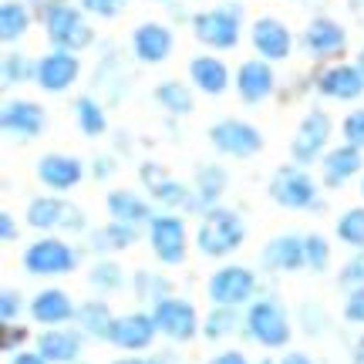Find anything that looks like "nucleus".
<instances>
[{
  "label": "nucleus",
  "instance_id": "1",
  "mask_svg": "<svg viewBox=\"0 0 364 364\" xmlns=\"http://www.w3.org/2000/svg\"><path fill=\"white\" fill-rule=\"evenodd\" d=\"M85 7H75L71 0H44L41 4V24L48 31V41L61 51H85L95 44V31H91Z\"/></svg>",
  "mask_w": 364,
  "mask_h": 364
},
{
  "label": "nucleus",
  "instance_id": "2",
  "mask_svg": "<svg viewBox=\"0 0 364 364\" xmlns=\"http://www.w3.org/2000/svg\"><path fill=\"white\" fill-rule=\"evenodd\" d=\"M243 240H247V223L236 209L213 206L203 213V223L196 230V250L203 257L223 260V257H230V253L243 247Z\"/></svg>",
  "mask_w": 364,
  "mask_h": 364
},
{
  "label": "nucleus",
  "instance_id": "3",
  "mask_svg": "<svg viewBox=\"0 0 364 364\" xmlns=\"http://www.w3.org/2000/svg\"><path fill=\"white\" fill-rule=\"evenodd\" d=\"M193 34L199 44H206L213 51H230L240 44V34H243V7L240 4H220L213 11L196 14Z\"/></svg>",
  "mask_w": 364,
  "mask_h": 364
},
{
  "label": "nucleus",
  "instance_id": "4",
  "mask_svg": "<svg viewBox=\"0 0 364 364\" xmlns=\"http://www.w3.org/2000/svg\"><path fill=\"white\" fill-rule=\"evenodd\" d=\"M250 341H257L260 348H287L290 341V317L273 297H257L247 311V324H243Z\"/></svg>",
  "mask_w": 364,
  "mask_h": 364
},
{
  "label": "nucleus",
  "instance_id": "5",
  "mask_svg": "<svg viewBox=\"0 0 364 364\" xmlns=\"http://www.w3.org/2000/svg\"><path fill=\"white\" fill-rule=\"evenodd\" d=\"M270 199L280 209H294V213H304V209H321V199H317V182L311 179V172L304 166H280L270 179Z\"/></svg>",
  "mask_w": 364,
  "mask_h": 364
},
{
  "label": "nucleus",
  "instance_id": "6",
  "mask_svg": "<svg viewBox=\"0 0 364 364\" xmlns=\"http://www.w3.org/2000/svg\"><path fill=\"white\" fill-rule=\"evenodd\" d=\"M24 270L31 277H65L78 270V250L61 236H41L24 250Z\"/></svg>",
  "mask_w": 364,
  "mask_h": 364
},
{
  "label": "nucleus",
  "instance_id": "7",
  "mask_svg": "<svg viewBox=\"0 0 364 364\" xmlns=\"http://www.w3.org/2000/svg\"><path fill=\"white\" fill-rule=\"evenodd\" d=\"M206 297L223 307H243L257 300V273L243 263H226L209 277Z\"/></svg>",
  "mask_w": 364,
  "mask_h": 364
},
{
  "label": "nucleus",
  "instance_id": "8",
  "mask_svg": "<svg viewBox=\"0 0 364 364\" xmlns=\"http://www.w3.org/2000/svg\"><path fill=\"white\" fill-rule=\"evenodd\" d=\"M209 145L220 156L253 159L257 152H263V132L243 118H220L216 125H209Z\"/></svg>",
  "mask_w": 364,
  "mask_h": 364
},
{
  "label": "nucleus",
  "instance_id": "9",
  "mask_svg": "<svg viewBox=\"0 0 364 364\" xmlns=\"http://www.w3.org/2000/svg\"><path fill=\"white\" fill-rule=\"evenodd\" d=\"M331 132H334L331 115H327L324 108H311L307 115L300 118L297 132H294V139H290V159H294L297 166H314L317 159H324Z\"/></svg>",
  "mask_w": 364,
  "mask_h": 364
},
{
  "label": "nucleus",
  "instance_id": "10",
  "mask_svg": "<svg viewBox=\"0 0 364 364\" xmlns=\"http://www.w3.org/2000/svg\"><path fill=\"white\" fill-rule=\"evenodd\" d=\"M145 226H149V247H152V253H156L159 263L176 267V263L186 260L189 233H186L182 216H176V213H156Z\"/></svg>",
  "mask_w": 364,
  "mask_h": 364
},
{
  "label": "nucleus",
  "instance_id": "11",
  "mask_svg": "<svg viewBox=\"0 0 364 364\" xmlns=\"http://www.w3.org/2000/svg\"><path fill=\"white\" fill-rule=\"evenodd\" d=\"M152 321H156L159 334H166L176 344H189L199 334V314L182 297H166L152 304Z\"/></svg>",
  "mask_w": 364,
  "mask_h": 364
},
{
  "label": "nucleus",
  "instance_id": "12",
  "mask_svg": "<svg viewBox=\"0 0 364 364\" xmlns=\"http://www.w3.org/2000/svg\"><path fill=\"white\" fill-rule=\"evenodd\" d=\"M139 176H142V186L149 189V193H152V199H156L159 206L182 209V213H196V193H193V186H186V182H179V179H172V176L162 169V166H156V162H142Z\"/></svg>",
  "mask_w": 364,
  "mask_h": 364
},
{
  "label": "nucleus",
  "instance_id": "13",
  "mask_svg": "<svg viewBox=\"0 0 364 364\" xmlns=\"http://www.w3.org/2000/svg\"><path fill=\"white\" fill-rule=\"evenodd\" d=\"M156 334L159 327L152 321V311H132V314H122L115 317L112 324V334H108V344H115L118 351L125 354H139V351H149L156 344Z\"/></svg>",
  "mask_w": 364,
  "mask_h": 364
},
{
  "label": "nucleus",
  "instance_id": "14",
  "mask_svg": "<svg viewBox=\"0 0 364 364\" xmlns=\"http://www.w3.org/2000/svg\"><path fill=\"white\" fill-rule=\"evenodd\" d=\"M78 75H81L78 54L54 48V51H48L38 61V75H34V81H38L41 91H48V95H61V91H68L75 81H78Z\"/></svg>",
  "mask_w": 364,
  "mask_h": 364
},
{
  "label": "nucleus",
  "instance_id": "15",
  "mask_svg": "<svg viewBox=\"0 0 364 364\" xmlns=\"http://www.w3.org/2000/svg\"><path fill=\"white\" fill-rule=\"evenodd\" d=\"M300 44H304V51L311 54V58L331 61V58L344 54V48H348V31H344L334 17H311L307 27H304Z\"/></svg>",
  "mask_w": 364,
  "mask_h": 364
},
{
  "label": "nucleus",
  "instance_id": "16",
  "mask_svg": "<svg viewBox=\"0 0 364 364\" xmlns=\"http://www.w3.org/2000/svg\"><path fill=\"white\" fill-rule=\"evenodd\" d=\"M250 44H253L257 58H263V61H284L294 51V34L277 17H257L253 27H250Z\"/></svg>",
  "mask_w": 364,
  "mask_h": 364
},
{
  "label": "nucleus",
  "instance_id": "17",
  "mask_svg": "<svg viewBox=\"0 0 364 364\" xmlns=\"http://www.w3.org/2000/svg\"><path fill=\"white\" fill-rule=\"evenodd\" d=\"M0 125L4 132L17 139V142H34L44 125H48V115H44V108L38 102H27V98H14V102L4 105V112H0Z\"/></svg>",
  "mask_w": 364,
  "mask_h": 364
},
{
  "label": "nucleus",
  "instance_id": "18",
  "mask_svg": "<svg viewBox=\"0 0 364 364\" xmlns=\"http://www.w3.org/2000/svg\"><path fill=\"white\" fill-rule=\"evenodd\" d=\"M260 263L267 273H297L307 267V247L300 233H277L263 247Z\"/></svg>",
  "mask_w": 364,
  "mask_h": 364
},
{
  "label": "nucleus",
  "instance_id": "19",
  "mask_svg": "<svg viewBox=\"0 0 364 364\" xmlns=\"http://www.w3.org/2000/svg\"><path fill=\"white\" fill-rule=\"evenodd\" d=\"M317 91L331 102H358L364 95V71L358 65H331L317 75Z\"/></svg>",
  "mask_w": 364,
  "mask_h": 364
},
{
  "label": "nucleus",
  "instance_id": "20",
  "mask_svg": "<svg viewBox=\"0 0 364 364\" xmlns=\"http://www.w3.org/2000/svg\"><path fill=\"white\" fill-rule=\"evenodd\" d=\"M277 88V75H273L270 61L263 58H253V61H243L240 71H236V95L243 105H260L267 102Z\"/></svg>",
  "mask_w": 364,
  "mask_h": 364
},
{
  "label": "nucleus",
  "instance_id": "21",
  "mask_svg": "<svg viewBox=\"0 0 364 364\" xmlns=\"http://www.w3.org/2000/svg\"><path fill=\"white\" fill-rule=\"evenodd\" d=\"M38 179L54 189V193H68L85 179V162L78 156H65V152H48L38 159Z\"/></svg>",
  "mask_w": 364,
  "mask_h": 364
},
{
  "label": "nucleus",
  "instance_id": "22",
  "mask_svg": "<svg viewBox=\"0 0 364 364\" xmlns=\"http://www.w3.org/2000/svg\"><path fill=\"white\" fill-rule=\"evenodd\" d=\"M172 31L159 21H145L132 31V54L142 61V65H162L172 54Z\"/></svg>",
  "mask_w": 364,
  "mask_h": 364
},
{
  "label": "nucleus",
  "instance_id": "23",
  "mask_svg": "<svg viewBox=\"0 0 364 364\" xmlns=\"http://www.w3.org/2000/svg\"><path fill=\"white\" fill-rule=\"evenodd\" d=\"M364 169V156L358 145H338V149H327L321 159V182L327 189H341Z\"/></svg>",
  "mask_w": 364,
  "mask_h": 364
},
{
  "label": "nucleus",
  "instance_id": "24",
  "mask_svg": "<svg viewBox=\"0 0 364 364\" xmlns=\"http://www.w3.org/2000/svg\"><path fill=\"white\" fill-rule=\"evenodd\" d=\"M75 314L78 307L71 304L65 290H58V287H44L41 294H34L31 300V317L38 321L41 327H65L68 321H75Z\"/></svg>",
  "mask_w": 364,
  "mask_h": 364
},
{
  "label": "nucleus",
  "instance_id": "25",
  "mask_svg": "<svg viewBox=\"0 0 364 364\" xmlns=\"http://www.w3.org/2000/svg\"><path fill=\"white\" fill-rule=\"evenodd\" d=\"M230 186V172L216 166V162H203L196 169V179H193V193H196V213H206V209L220 206L223 193Z\"/></svg>",
  "mask_w": 364,
  "mask_h": 364
},
{
  "label": "nucleus",
  "instance_id": "26",
  "mask_svg": "<svg viewBox=\"0 0 364 364\" xmlns=\"http://www.w3.org/2000/svg\"><path fill=\"white\" fill-rule=\"evenodd\" d=\"M189 81L203 95L216 98V95H223V91L230 88V68L223 65L216 54H196L193 61H189Z\"/></svg>",
  "mask_w": 364,
  "mask_h": 364
},
{
  "label": "nucleus",
  "instance_id": "27",
  "mask_svg": "<svg viewBox=\"0 0 364 364\" xmlns=\"http://www.w3.org/2000/svg\"><path fill=\"white\" fill-rule=\"evenodd\" d=\"M81 341L78 331H65V327H44V334L38 338V351L51 364H71L81 358Z\"/></svg>",
  "mask_w": 364,
  "mask_h": 364
},
{
  "label": "nucleus",
  "instance_id": "28",
  "mask_svg": "<svg viewBox=\"0 0 364 364\" xmlns=\"http://www.w3.org/2000/svg\"><path fill=\"white\" fill-rule=\"evenodd\" d=\"M105 206H108V216H112V220L132 223V226H142V223H149L156 216L152 206H149V199L139 193H132V189H112L108 199H105Z\"/></svg>",
  "mask_w": 364,
  "mask_h": 364
},
{
  "label": "nucleus",
  "instance_id": "29",
  "mask_svg": "<svg viewBox=\"0 0 364 364\" xmlns=\"http://www.w3.org/2000/svg\"><path fill=\"white\" fill-rule=\"evenodd\" d=\"M68 206L65 199L58 196H38L27 203V226H34L41 233H51V230H61L65 226V216H68Z\"/></svg>",
  "mask_w": 364,
  "mask_h": 364
},
{
  "label": "nucleus",
  "instance_id": "30",
  "mask_svg": "<svg viewBox=\"0 0 364 364\" xmlns=\"http://www.w3.org/2000/svg\"><path fill=\"white\" fill-rule=\"evenodd\" d=\"M88 240H91V250H98V253H115V250H129V247H135V243H139V226H132V223H122V220H112L108 226L95 230Z\"/></svg>",
  "mask_w": 364,
  "mask_h": 364
},
{
  "label": "nucleus",
  "instance_id": "31",
  "mask_svg": "<svg viewBox=\"0 0 364 364\" xmlns=\"http://www.w3.org/2000/svg\"><path fill=\"white\" fill-rule=\"evenodd\" d=\"M75 321H78L81 334L98 338V341H108L112 324H115V317H112V311H108V304H105V300H85V304H78Z\"/></svg>",
  "mask_w": 364,
  "mask_h": 364
},
{
  "label": "nucleus",
  "instance_id": "32",
  "mask_svg": "<svg viewBox=\"0 0 364 364\" xmlns=\"http://www.w3.org/2000/svg\"><path fill=\"white\" fill-rule=\"evenodd\" d=\"M243 324H247V314H240V307H223V304H213L206 324H203V334H206V341L220 344V341L233 338Z\"/></svg>",
  "mask_w": 364,
  "mask_h": 364
},
{
  "label": "nucleus",
  "instance_id": "33",
  "mask_svg": "<svg viewBox=\"0 0 364 364\" xmlns=\"http://www.w3.org/2000/svg\"><path fill=\"white\" fill-rule=\"evenodd\" d=\"M75 122H78L81 135L88 139H98L108 132V115H105V105L95 98V95H81L75 102Z\"/></svg>",
  "mask_w": 364,
  "mask_h": 364
},
{
  "label": "nucleus",
  "instance_id": "34",
  "mask_svg": "<svg viewBox=\"0 0 364 364\" xmlns=\"http://www.w3.org/2000/svg\"><path fill=\"white\" fill-rule=\"evenodd\" d=\"M31 31V7H27L24 0H4V7H0V38L14 44V41H21Z\"/></svg>",
  "mask_w": 364,
  "mask_h": 364
},
{
  "label": "nucleus",
  "instance_id": "35",
  "mask_svg": "<svg viewBox=\"0 0 364 364\" xmlns=\"http://www.w3.org/2000/svg\"><path fill=\"white\" fill-rule=\"evenodd\" d=\"M156 105L159 108H166L169 115H189L196 108V98L193 91L186 88L182 81H162V85H156Z\"/></svg>",
  "mask_w": 364,
  "mask_h": 364
},
{
  "label": "nucleus",
  "instance_id": "36",
  "mask_svg": "<svg viewBox=\"0 0 364 364\" xmlns=\"http://www.w3.org/2000/svg\"><path fill=\"white\" fill-rule=\"evenodd\" d=\"M88 287L98 294H118L125 290V270L115 260H95V267L88 270Z\"/></svg>",
  "mask_w": 364,
  "mask_h": 364
},
{
  "label": "nucleus",
  "instance_id": "37",
  "mask_svg": "<svg viewBox=\"0 0 364 364\" xmlns=\"http://www.w3.org/2000/svg\"><path fill=\"white\" fill-rule=\"evenodd\" d=\"M95 85L108 91V102H122V88H125V71H122V61H118L115 51H108V58L98 61V75H95Z\"/></svg>",
  "mask_w": 364,
  "mask_h": 364
},
{
  "label": "nucleus",
  "instance_id": "38",
  "mask_svg": "<svg viewBox=\"0 0 364 364\" xmlns=\"http://www.w3.org/2000/svg\"><path fill=\"white\" fill-rule=\"evenodd\" d=\"M334 233L341 243H348L351 250H364V206L344 209L334 223Z\"/></svg>",
  "mask_w": 364,
  "mask_h": 364
},
{
  "label": "nucleus",
  "instance_id": "39",
  "mask_svg": "<svg viewBox=\"0 0 364 364\" xmlns=\"http://www.w3.org/2000/svg\"><path fill=\"white\" fill-rule=\"evenodd\" d=\"M132 284H135V297L145 300V304H159V300L172 297V287L166 277H159L152 270H139L132 277Z\"/></svg>",
  "mask_w": 364,
  "mask_h": 364
},
{
  "label": "nucleus",
  "instance_id": "40",
  "mask_svg": "<svg viewBox=\"0 0 364 364\" xmlns=\"http://www.w3.org/2000/svg\"><path fill=\"white\" fill-rule=\"evenodd\" d=\"M0 68H4V85H7V88L27 85V81H34V75H38V61H31V58L21 51H7Z\"/></svg>",
  "mask_w": 364,
  "mask_h": 364
},
{
  "label": "nucleus",
  "instance_id": "41",
  "mask_svg": "<svg viewBox=\"0 0 364 364\" xmlns=\"http://www.w3.org/2000/svg\"><path fill=\"white\" fill-rule=\"evenodd\" d=\"M304 247H307V270L324 273L331 267V243L321 233H307L304 236Z\"/></svg>",
  "mask_w": 364,
  "mask_h": 364
},
{
  "label": "nucleus",
  "instance_id": "42",
  "mask_svg": "<svg viewBox=\"0 0 364 364\" xmlns=\"http://www.w3.org/2000/svg\"><path fill=\"white\" fill-rule=\"evenodd\" d=\"M338 284L344 287V290H354V287H364V250H358L351 260L341 267V277Z\"/></svg>",
  "mask_w": 364,
  "mask_h": 364
},
{
  "label": "nucleus",
  "instance_id": "43",
  "mask_svg": "<svg viewBox=\"0 0 364 364\" xmlns=\"http://www.w3.org/2000/svg\"><path fill=\"white\" fill-rule=\"evenodd\" d=\"M341 132H344V142H348V145L364 149V108H354L351 115H344Z\"/></svg>",
  "mask_w": 364,
  "mask_h": 364
},
{
  "label": "nucleus",
  "instance_id": "44",
  "mask_svg": "<svg viewBox=\"0 0 364 364\" xmlns=\"http://www.w3.org/2000/svg\"><path fill=\"white\" fill-rule=\"evenodd\" d=\"M300 324L307 334H324L327 331V314L324 307H314V304H304L300 307Z\"/></svg>",
  "mask_w": 364,
  "mask_h": 364
},
{
  "label": "nucleus",
  "instance_id": "45",
  "mask_svg": "<svg viewBox=\"0 0 364 364\" xmlns=\"http://www.w3.org/2000/svg\"><path fill=\"white\" fill-rule=\"evenodd\" d=\"M27 341V327L17 324V321H4V341H0V348L7 354H17V348Z\"/></svg>",
  "mask_w": 364,
  "mask_h": 364
},
{
  "label": "nucleus",
  "instance_id": "46",
  "mask_svg": "<svg viewBox=\"0 0 364 364\" xmlns=\"http://www.w3.org/2000/svg\"><path fill=\"white\" fill-rule=\"evenodd\" d=\"M78 4L91 14V17L112 21V17H118V11H122V4H125V0H78Z\"/></svg>",
  "mask_w": 364,
  "mask_h": 364
},
{
  "label": "nucleus",
  "instance_id": "47",
  "mask_svg": "<svg viewBox=\"0 0 364 364\" xmlns=\"http://www.w3.org/2000/svg\"><path fill=\"white\" fill-rule=\"evenodd\" d=\"M344 321H351V324H364V287L348 290V300H344Z\"/></svg>",
  "mask_w": 364,
  "mask_h": 364
},
{
  "label": "nucleus",
  "instance_id": "48",
  "mask_svg": "<svg viewBox=\"0 0 364 364\" xmlns=\"http://www.w3.org/2000/svg\"><path fill=\"white\" fill-rule=\"evenodd\" d=\"M21 311H24V297L17 290H11V287H4V294H0V317L4 321H17Z\"/></svg>",
  "mask_w": 364,
  "mask_h": 364
},
{
  "label": "nucleus",
  "instance_id": "49",
  "mask_svg": "<svg viewBox=\"0 0 364 364\" xmlns=\"http://www.w3.org/2000/svg\"><path fill=\"white\" fill-rule=\"evenodd\" d=\"M112 172H115V159L112 156H98L91 162V176L102 182V179H112Z\"/></svg>",
  "mask_w": 364,
  "mask_h": 364
},
{
  "label": "nucleus",
  "instance_id": "50",
  "mask_svg": "<svg viewBox=\"0 0 364 364\" xmlns=\"http://www.w3.org/2000/svg\"><path fill=\"white\" fill-rule=\"evenodd\" d=\"M0 240H4V243H14V240H17V220H14L11 213H0Z\"/></svg>",
  "mask_w": 364,
  "mask_h": 364
},
{
  "label": "nucleus",
  "instance_id": "51",
  "mask_svg": "<svg viewBox=\"0 0 364 364\" xmlns=\"http://www.w3.org/2000/svg\"><path fill=\"white\" fill-rule=\"evenodd\" d=\"M11 364H51V361H48V358H44V354L34 348V351H17L11 358Z\"/></svg>",
  "mask_w": 364,
  "mask_h": 364
},
{
  "label": "nucleus",
  "instance_id": "52",
  "mask_svg": "<svg viewBox=\"0 0 364 364\" xmlns=\"http://www.w3.org/2000/svg\"><path fill=\"white\" fill-rule=\"evenodd\" d=\"M209 364H250L243 351H220L216 358H209Z\"/></svg>",
  "mask_w": 364,
  "mask_h": 364
},
{
  "label": "nucleus",
  "instance_id": "53",
  "mask_svg": "<svg viewBox=\"0 0 364 364\" xmlns=\"http://www.w3.org/2000/svg\"><path fill=\"white\" fill-rule=\"evenodd\" d=\"M280 364H314V361L304 351H290V354H284V361Z\"/></svg>",
  "mask_w": 364,
  "mask_h": 364
},
{
  "label": "nucleus",
  "instance_id": "54",
  "mask_svg": "<svg viewBox=\"0 0 364 364\" xmlns=\"http://www.w3.org/2000/svg\"><path fill=\"white\" fill-rule=\"evenodd\" d=\"M351 364H364V334H361V338H358V344H354Z\"/></svg>",
  "mask_w": 364,
  "mask_h": 364
},
{
  "label": "nucleus",
  "instance_id": "55",
  "mask_svg": "<svg viewBox=\"0 0 364 364\" xmlns=\"http://www.w3.org/2000/svg\"><path fill=\"white\" fill-rule=\"evenodd\" d=\"M115 364H159V361H145V358H118Z\"/></svg>",
  "mask_w": 364,
  "mask_h": 364
},
{
  "label": "nucleus",
  "instance_id": "56",
  "mask_svg": "<svg viewBox=\"0 0 364 364\" xmlns=\"http://www.w3.org/2000/svg\"><path fill=\"white\" fill-rule=\"evenodd\" d=\"M351 4V11L358 14V17H364V0H348Z\"/></svg>",
  "mask_w": 364,
  "mask_h": 364
},
{
  "label": "nucleus",
  "instance_id": "57",
  "mask_svg": "<svg viewBox=\"0 0 364 364\" xmlns=\"http://www.w3.org/2000/svg\"><path fill=\"white\" fill-rule=\"evenodd\" d=\"M294 4H307V7H317V4H327V0H294Z\"/></svg>",
  "mask_w": 364,
  "mask_h": 364
},
{
  "label": "nucleus",
  "instance_id": "58",
  "mask_svg": "<svg viewBox=\"0 0 364 364\" xmlns=\"http://www.w3.org/2000/svg\"><path fill=\"white\" fill-rule=\"evenodd\" d=\"M354 65H358V68L364 71V44H361V51H358V61H354Z\"/></svg>",
  "mask_w": 364,
  "mask_h": 364
},
{
  "label": "nucleus",
  "instance_id": "59",
  "mask_svg": "<svg viewBox=\"0 0 364 364\" xmlns=\"http://www.w3.org/2000/svg\"><path fill=\"white\" fill-rule=\"evenodd\" d=\"M260 364H280V361H260Z\"/></svg>",
  "mask_w": 364,
  "mask_h": 364
},
{
  "label": "nucleus",
  "instance_id": "60",
  "mask_svg": "<svg viewBox=\"0 0 364 364\" xmlns=\"http://www.w3.org/2000/svg\"><path fill=\"white\" fill-rule=\"evenodd\" d=\"M361 196H364V179H361Z\"/></svg>",
  "mask_w": 364,
  "mask_h": 364
},
{
  "label": "nucleus",
  "instance_id": "61",
  "mask_svg": "<svg viewBox=\"0 0 364 364\" xmlns=\"http://www.w3.org/2000/svg\"><path fill=\"white\" fill-rule=\"evenodd\" d=\"M159 4H169V0H159Z\"/></svg>",
  "mask_w": 364,
  "mask_h": 364
},
{
  "label": "nucleus",
  "instance_id": "62",
  "mask_svg": "<svg viewBox=\"0 0 364 364\" xmlns=\"http://www.w3.org/2000/svg\"><path fill=\"white\" fill-rule=\"evenodd\" d=\"M71 364H81V361H71Z\"/></svg>",
  "mask_w": 364,
  "mask_h": 364
}]
</instances>
